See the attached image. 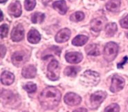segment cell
<instances>
[{"label": "cell", "instance_id": "cell-11", "mask_svg": "<svg viewBox=\"0 0 128 112\" xmlns=\"http://www.w3.org/2000/svg\"><path fill=\"white\" fill-rule=\"evenodd\" d=\"M107 20L103 17L95 18L91 22V28L95 32H99L103 28Z\"/></svg>", "mask_w": 128, "mask_h": 112}, {"label": "cell", "instance_id": "cell-33", "mask_svg": "<svg viewBox=\"0 0 128 112\" xmlns=\"http://www.w3.org/2000/svg\"><path fill=\"white\" fill-rule=\"evenodd\" d=\"M3 13H2V11H1V21L3 20Z\"/></svg>", "mask_w": 128, "mask_h": 112}, {"label": "cell", "instance_id": "cell-2", "mask_svg": "<svg viewBox=\"0 0 128 112\" xmlns=\"http://www.w3.org/2000/svg\"><path fill=\"white\" fill-rule=\"evenodd\" d=\"M80 81L86 86H94L100 82V75L97 72L88 70L81 75Z\"/></svg>", "mask_w": 128, "mask_h": 112}, {"label": "cell", "instance_id": "cell-20", "mask_svg": "<svg viewBox=\"0 0 128 112\" xmlns=\"http://www.w3.org/2000/svg\"><path fill=\"white\" fill-rule=\"evenodd\" d=\"M117 29H118V28H117V25H116V23L111 22V23H109L105 26L104 31H105V33L108 37H112L116 32Z\"/></svg>", "mask_w": 128, "mask_h": 112}, {"label": "cell", "instance_id": "cell-27", "mask_svg": "<svg viewBox=\"0 0 128 112\" xmlns=\"http://www.w3.org/2000/svg\"><path fill=\"white\" fill-rule=\"evenodd\" d=\"M120 106L117 104H112L107 106L104 109V112H119Z\"/></svg>", "mask_w": 128, "mask_h": 112}, {"label": "cell", "instance_id": "cell-25", "mask_svg": "<svg viewBox=\"0 0 128 112\" xmlns=\"http://www.w3.org/2000/svg\"><path fill=\"white\" fill-rule=\"evenodd\" d=\"M24 88L29 94L35 93L37 90V85L33 82H28L24 86Z\"/></svg>", "mask_w": 128, "mask_h": 112}, {"label": "cell", "instance_id": "cell-6", "mask_svg": "<svg viewBox=\"0 0 128 112\" xmlns=\"http://www.w3.org/2000/svg\"><path fill=\"white\" fill-rule=\"evenodd\" d=\"M28 54L22 50L16 51L12 56V62L13 64L17 67H20L28 61Z\"/></svg>", "mask_w": 128, "mask_h": 112}, {"label": "cell", "instance_id": "cell-19", "mask_svg": "<svg viewBox=\"0 0 128 112\" xmlns=\"http://www.w3.org/2000/svg\"><path fill=\"white\" fill-rule=\"evenodd\" d=\"M85 50H86V53L88 55H90V56H99L100 54L98 46L97 44H92L87 45L86 48H85Z\"/></svg>", "mask_w": 128, "mask_h": 112}, {"label": "cell", "instance_id": "cell-29", "mask_svg": "<svg viewBox=\"0 0 128 112\" xmlns=\"http://www.w3.org/2000/svg\"><path fill=\"white\" fill-rule=\"evenodd\" d=\"M120 24L122 28L128 29V15H127L125 18L120 20Z\"/></svg>", "mask_w": 128, "mask_h": 112}, {"label": "cell", "instance_id": "cell-16", "mask_svg": "<svg viewBox=\"0 0 128 112\" xmlns=\"http://www.w3.org/2000/svg\"><path fill=\"white\" fill-rule=\"evenodd\" d=\"M15 80V76L9 72L5 71L1 75V82L4 85H10Z\"/></svg>", "mask_w": 128, "mask_h": 112}, {"label": "cell", "instance_id": "cell-18", "mask_svg": "<svg viewBox=\"0 0 128 112\" xmlns=\"http://www.w3.org/2000/svg\"><path fill=\"white\" fill-rule=\"evenodd\" d=\"M120 0H110L106 4V8L110 12H118L120 9Z\"/></svg>", "mask_w": 128, "mask_h": 112}, {"label": "cell", "instance_id": "cell-36", "mask_svg": "<svg viewBox=\"0 0 128 112\" xmlns=\"http://www.w3.org/2000/svg\"><path fill=\"white\" fill-rule=\"evenodd\" d=\"M102 1H105V0H102Z\"/></svg>", "mask_w": 128, "mask_h": 112}, {"label": "cell", "instance_id": "cell-12", "mask_svg": "<svg viewBox=\"0 0 128 112\" xmlns=\"http://www.w3.org/2000/svg\"><path fill=\"white\" fill-rule=\"evenodd\" d=\"M70 37H71V30L67 28H65L61 29L59 32H58L55 39L58 43H63L68 41Z\"/></svg>", "mask_w": 128, "mask_h": 112}, {"label": "cell", "instance_id": "cell-9", "mask_svg": "<svg viewBox=\"0 0 128 112\" xmlns=\"http://www.w3.org/2000/svg\"><path fill=\"white\" fill-rule=\"evenodd\" d=\"M11 39L14 42H20L24 38V27L21 24H18L13 28L11 32Z\"/></svg>", "mask_w": 128, "mask_h": 112}, {"label": "cell", "instance_id": "cell-32", "mask_svg": "<svg viewBox=\"0 0 128 112\" xmlns=\"http://www.w3.org/2000/svg\"><path fill=\"white\" fill-rule=\"evenodd\" d=\"M73 112H88L87 110L84 108H79V109H77L74 110Z\"/></svg>", "mask_w": 128, "mask_h": 112}, {"label": "cell", "instance_id": "cell-24", "mask_svg": "<svg viewBox=\"0 0 128 112\" xmlns=\"http://www.w3.org/2000/svg\"><path fill=\"white\" fill-rule=\"evenodd\" d=\"M84 18V14L81 11H77L73 13L70 16V20L72 22H78L83 20Z\"/></svg>", "mask_w": 128, "mask_h": 112}, {"label": "cell", "instance_id": "cell-10", "mask_svg": "<svg viewBox=\"0 0 128 112\" xmlns=\"http://www.w3.org/2000/svg\"><path fill=\"white\" fill-rule=\"evenodd\" d=\"M8 12L12 17L19 18L22 14V6L20 2L17 0L12 2L8 8Z\"/></svg>", "mask_w": 128, "mask_h": 112}, {"label": "cell", "instance_id": "cell-14", "mask_svg": "<svg viewBox=\"0 0 128 112\" xmlns=\"http://www.w3.org/2000/svg\"><path fill=\"white\" fill-rule=\"evenodd\" d=\"M36 72H37V69H36V66L33 65H28L26 66H24L22 71V74L23 77L25 78H34L36 76Z\"/></svg>", "mask_w": 128, "mask_h": 112}, {"label": "cell", "instance_id": "cell-23", "mask_svg": "<svg viewBox=\"0 0 128 112\" xmlns=\"http://www.w3.org/2000/svg\"><path fill=\"white\" fill-rule=\"evenodd\" d=\"M45 15L42 12H36L33 13L31 16V22L33 24H38L42 22L44 20Z\"/></svg>", "mask_w": 128, "mask_h": 112}, {"label": "cell", "instance_id": "cell-17", "mask_svg": "<svg viewBox=\"0 0 128 112\" xmlns=\"http://www.w3.org/2000/svg\"><path fill=\"white\" fill-rule=\"evenodd\" d=\"M28 40L31 44H38L41 40V36L40 32L35 28H32L28 33Z\"/></svg>", "mask_w": 128, "mask_h": 112}, {"label": "cell", "instance_id": "cell-4", "mask_svg": "<svg viewBox=\"0 0 128 112\" xmlns=\"http://www.w3.org/2000/svg\"><path fill=\"white\" fill-rule=\"evenodd\" d=\"M46 76L49 80L52 81H56L59 79L60 66L58 62L56 60H52L48 65Z\"/></svg>", "mask_w": 128, "mask_h": 112}, {"label": "cell", "instance_id": "cell-7", "mask_svg": "<svg viewBox=\"0 0 128 112\" xmlns=\"http://www.w3.org/2000/svg\"><path fill=\"white\" fill-rule=\"evenodd\" d=\"M125 80L122 77L118 75L114 76L112 79V84L110 86V91L113 93L121 91L125 86Z\"/></svg>", "mask_w": 128, "mask_h": 112}, {"label": "cell", "instance_id": "cell-21", "mask_svg": "<svg viewBox=\"0 0 128 112\" xmlns=\"http://www.w3.org/2000/svg\"><path fill=\"white\" fill-rule=\"evenodd\" d=\"M88 41V37L83 35H79L74 38L72 40V44L76 46H81L86 44Z\"/></svg>", "mask_w": 128, "mask_h": 112}, {"label": "cell", "instance_id": "cell-35", "mask_svg": "<svg viewBox=\"0 0 128 112\" xmlns=\"http://www.w3.org/2000/svg\"><path fill=\"white\" fill-rule=\"evenodd\" d=\"M126 37H127V38H128V32H126Z\"/></svg>", "mask_w": 128, "mask_h": 112}, {"label": "cell", "instance_id": "cell-1", "mask_svg": "<svg viewBox=\"0 0 128 112\" xmlns=\"http://www.w3.org/2000/svg\"><path fill=\"white\" fill-rule=\"evenodd\" d=\"M61 93L54 86H48L39 96V100L42 106L45 109L56 108L61 100Z\"/></svg>", "mask_w": 128, "mask_h": 112}, {"label": "cell", "instance_id": "cell-8", "mask_svg": "<svg viewBox=\"0 0 128 112\" xmlns=\"http://www.w3.org/2000/svg\"><path fill=\"white\" fill-rule=\"evenodd\" d=\"M81 97L76 94L74 93H68L64 96V101L66 104L69 106H76L80 104L81 102Z\"/></svg>", "mask_w": 128, "mask_h": 112}, {"label": "cell", "instance_id": "cell-15", "mask_svg": "<svg viewBox=\"0 0 128 112\" xmlns=\"http://www.w3.org/2000/svg\"><path fill=\"white\" fill-rule=\"evenodd\" d=\"M53 8L59 12L60 15H65L68 10V7L66 4L65 1L64 0L55 2L53 4Z\"/></svg>", "mask_w": 128, "mask_h": 112}, {"label": "cell", "instance_id": "cell-30", "mask_svg": "<svg viewBox=\"0 0 128 112\" xmlns=\"http://www.w3.org/2000/svg\"><path fill=\"white\" fill-rule=\"evenodd\" d=\"M128 60V58L127 57V56H125V58H123V60H122V62H120V63L118 64V65H117V66H118V68H122V67H123V65L125 64Z\"/></svg>", "mask_w": 128, "mask_h": 112}, {"label": "cell", "instance_id": "cell-26", "mask_svg": "<svg viewBox=\"0 0 128 112\" xmlns=\"http://www.w3.org/2000/svg\"><path fill=\"white\" fill-rule=\"evenodd\" d=\"M36 5V0H25L24 1V7L26 10H32L34 9Z\"/></svg>", "mask_w": 128, "mask_h": 112}, {"label": "cell", "instance_id": "cell-22", "mask_svg": "<svg viewBox=\"0 0 128 112\" xmlns=\"http://www.w3.org/2000/svg\"><path fill=\"white\" fill-rule=\"evenodd\" d=\"M80 66H67L64 69V74L66 76L75 77L76 76L78 73L80 71Z\"/></svg>", "mask_w": 128, "mask_h": 112}, {"label": "cell", "instance_id": "cell-31", "mask_svg": "<svg viewBox=\"0 0 128 112\" xmlns=\"http://www.w3.org/2000/svg\"><path fill=\"white\" fill-rule=\"evenodd\" d=\"M6 52V48L4 46V45L3 44H1V57L4 58L5 56V53Z\"/></svg>", "mask_w": 128, "mask_h": 112}, {"label": "cell", "instance_id": "cell-3", "mask_svg": "<svg viewBox=\"0 0 128 112\" xmlns=\"http://www.w3.org/2000/svg\"><path fill=\"white\" fill-rule=\"evenodd\" d=\"M118 53V46L115 42L107 43L104 48V58L107 62H112L116 58Z\"/></svg>", "mask_w": 128, "mask_h": 112}, {"label": "cell", "instance_id": "cell-28", "mask_svg": "<svg viewBox=\"0 0 128 112\" xmlns=\"http://www.w3.org/2000/svg\"><path fill=\"white\" fill-rule=\"evenodd\" d=\"M8 32V26L6 24H3L1 26V28H0V34H1V38H4L5 37L7 36Z\"/></svg>", "mask_w": 128, "mask_h": 112}, {"label": "cell", "instance_id": "cell-5", "mask_svg": "<svg viewBox=\"0 0 128 112\" xmlns=\"http://www.w3.org/2000/svg\"><path fill=\"white\" fill-rule=\"evenodd\" d=\"M107 93L102 91H98L90 96V108L97 109L107 97Z\"/></svg>", "mask_w": 128, "mask_h": 112}, {"label": "cell", "instance_id": "cell-13", "mask_svg": "<svg viewBox=\"0 0 128 112\" xmlns=\"http://www.w3.org/2000/svg\"><path fill=\"white\" fill-rule=\"evenodd\" d=\"M65 59L69 63L78 64L82 60V55L78 52H69L66 54Z\"/></svg>", "mask_w": 128, "mask_h": 112}, {"label": "cell", "instance_id": "cell-34", "mask_svg": "<svg viewBox=\"0 0 128 112\" xmlns=\"http://www.w3.org/2000/svg\"><path fill=\"white\" fill-rule=\"evenodd\" d=\"M6 1H7V0H0V2H1V3H2H2H5Z\"/></svg>", "mask_w": 128, "mask_h": 112}]
</instances>
